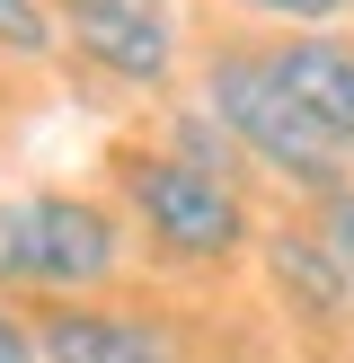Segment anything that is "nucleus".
Wrapping results in <instances>:
<instances>
[{
    "label": "nucleus",
    "mask_w": 354,
    "mask_h": 363,
    "mask_svg": "<svg viewBox=\"0 0 354 363\" xmlns=\"http://www.w3.org/2000/svg\"><path fill=\"white\" fill-rule=\"evenodd\" d=\"M248 9H275V18H336L346 0H248Z\"/></svg>",
    "instance_id": "obj_10"
},
{
    "label": "nucleus",
    "mask_w": 354,
    "mask_h": 363,
    "mask_svg": "<svg viewBox=\"0 0 354 363\" xmlns=\"http://www.w3.org/2000/svg\"><path fill=\"white\" fill-rule=\"evenodd\" d=\"M0 45H27V53H45V45H53V18H45V0H0Z\"/></svg>",
    "instance_id": "obj_9"
},
{
    "label": "nucleus",
    "mask_w": 354,
    "mask_h": 363,
    "mask_svg": "<svg viewBox=\"0 0 354 363\" xmlns=\"http://www.w3.org/2000/svg\"><path fill=\"white\" fill-rule=\"evenodd\" d=\"M319 248L336 257V275H346V293H354V186L328 195V213H319Z\"/></svg>",
    "instance_id": "obj_8"
},
{
    "label": "nucleus",
    "mask_w": 354,
    "mask_h": 363,
    "mask_svg": "<svg viewBox=\"0 0 354 363\" xmlns=\"http://www.w3.org/2000/svg\"><path fill=\"white\" fill-rule=\"evenodd\" d=\"M275 284L292 293V311H310V319H336V311H346V275H336V257L319 240H301V230L275 240Z\"/></svg>",
    "instance_id": "obj_7"
},
{
    "label": "nucleus",
    "mask_w": 354,
    "mask_h": 363,
    "mask_svg": "<svg viewBox=\"0 0 354 363\" xmlns=\"http://www.w3.org/2000/svg\"><path fill=\"white\" fill-rule=\"evenodd\" d=\"M53 363H177V346L159 328H133V319H98V311H62L45 328Z\"/></svg>",
    "instance_id": "obj_6"
},
{
    "label": "nucleus",
    "mask_w": 354,
    "mask_h": 363,
    "mask_svg": "<svg viewBox=\"0 0 354 363\" xmlns=\"http://www.w3.org/2000/svg\"><path fill=\"white\" fill-rule=\"evenodd\" d=\"M71 35H80L88 62L124 71V80H169L177 62V9L169 0H53Z\"/></svg>",
    "instance_id": "obj_4"
},
{
    "label": "nucleus",
    "mask_w": 354,
    "mask_h": 363,
    "mask_svg": "<svg viewBox=\"0 0 354 363\" xmlns=\"http://www.w3.org/2000/svg\"><path fill=\"white\" fill-rule=\"evenodd\" d=\"M124 186H133L142 222H151L169 248H186V257H222V248H239V230H248L239 195H230L212 169H195V160H133Z\"/></svg>",
    "instance_id": "obj_3"
},
{
    "label": "nucleus",
    "mask_w": 354,
    "mask_h": 363,
    "mask_svg": "<svg viewBox=\"0 0 354 363\" xmlns=\"http://www.w3.org/2000/svg\"><path fill=\"white\" fill-rule=\"evenodd\" d=\"M115 266V222L71 195L0 204V284H98Z\"/></svg>",
    "instance_id": "obj_2"
},
{
    "label": "nucleus",
    "mask_w": 354,
    "mask_h": 363,
    "mask_svg": "<svg viewBox=\"0 0 354 363\" xmlns=\"http://www.w3.org/2000/svg\"><path fill=\"white\" fill-rule=\"evenodd\" d=\"M0 363H27V337H18L9 319H0Z\"/></svg>",
    "instance_id": "obj_11"
},
{
    "label": "nucleus",
    "mask_w": 354,
    "mask_h": 363,
    "mask_svg": "<svg viewBox=\"0 0 354 363\" xmlns=\"http://www.w3.org/2000/svg\"><path fill=\"white\" fill-rule=\"evenodd\" d=\"M212 116H222L266 169L301 177V186H319V195L346 186V142H336L266 62H212Z\"/></svg>",
    "instance_id": "obj_1"
},
{
    "label": "nucleus",
    "mask_w": 354,
    "mask_h": 363,
    "mask_svg": "<svg viewBox=\"0 0 354 363\" xmlns=\"http://www.w3.org/2000/svg\"><path fill=\"white\" fill-rule=\"evenodd\" d=\"M266 71H275L283 89H292L301 106H310L319 124H328L336 142H354V53L328 45V35H301V45L266 53Z\"/></svg>",
    "instance_id": "obj_5"
}]
</instances>
